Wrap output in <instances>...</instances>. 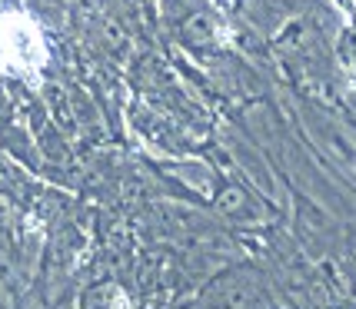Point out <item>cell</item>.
Returning a JSON list of instances; mask_svg holds the SVG:
<instances>
[{
    "instance_id": "1",
    "label": "cell",
    "mask_w": 356,
    "mask_h": 309,
    "mask_svg": "<svg viewBox=\"0 0 356 309\" xmlns=\"http://www.w3.org/2000/svg\"><path fill=\"white\" fill-rule=\"evenodd\" d=\"M47 40L37 20L24 10L0 7V74L31 80L47 67Z\"/></svg>"
}]
</instances>
